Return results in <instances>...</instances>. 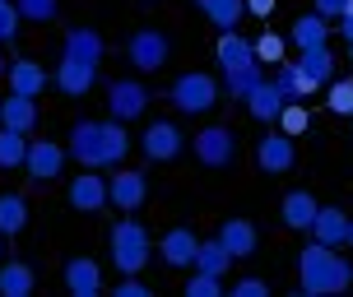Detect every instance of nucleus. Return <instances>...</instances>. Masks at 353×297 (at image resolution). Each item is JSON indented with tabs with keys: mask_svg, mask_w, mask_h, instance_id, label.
Wrapping results in <instances>:
<instances>
[{
	"mask_svg": "<svg viewBox=\"0 0 353 297\" xmlns=\"http://www.w3.org/2000/svg\"><path fill=\"white\" fill-rule=\"evenodd\" d=\"M65 154L79 163V167H121V158L130 154V135H125V121H74L70 144Z\"/></svg>",
	"mask_w": 353,
	"mask_h": 297,
	"instance_id": "nucleus-1",
	"label": "nucleus"
},
{
	"mask_svg": "<svg viewBox=\"0 0 353 297\" xmlns=\"http://www.w3.org/2000/svg\"><path fill=\"white\" fill-rule=\"evenodd\" d=\"M298 279L307 297H335L353 288V265H349V256H339V246L312 242L298 256Z\"/></svg>",
	"mask_w": 353,
	"mask_h": 297,
	"instance_id": "nucleus-2",
	"label": "nucleus"
},
{
	"mask_svg": "<svg viewBox=\"0 0 353 297\" xmlns=\"http://www.w3.org/2000/svg\"><path fill=\"white\" fill-rule=\"evenodd\" d=\"M149 251H154V242H149L144 223L121 218V223L112 227V265H117V274H140L144 265H149Z\"/></svg>",
	"mask_w": 353,
	"mask_h": 297,
	"instance_id": "nucleus-3",
	"label": "nucleus"
},
{
	"mask_svg": "<svg viewBox=\"0 0 353 297\" xmlns=\"http://www.w3.org/2000/svg\"><path fill=\"white\" fill-rule=\"evenodd\" d=\"M172 107L181 112V116H205V112H214L219 107V79L205 70H186L181 79L172 84Z\"/></svg>",
	"mask_w": 353,
	"mask_h": 297,
	"instance_id": "nucleus-4",
	"label": "nucleus"
},
{
	"mask_svg": "<svg viewBox=\"0 0 353 297\" xmlns=\"http://www.w3.org/2000/svg\"><path fill=\"white\" fill-rule=\"evenodd\" d=\"M288 65H293V79H298V98H312L316 88H325L335 79V52H330V42L298 52V61H288Z\"/></svg>",
	"mask_w": 353,
	"mask_h": 297,
	"instance_id": "nucleus-5",
	"label": "nucleus"
},
{
	"mask_svg": "<svg viewBox=\"0 0 353 297\" xmlns=\"http://www.w3.org/2000/svg\"><path fill=\"white\" fill-rule=\"evenodd\" d=\"M168 56H172V42H168V33H159V28H135L130 42H125V61L140 74H159L163 65H168Z\"/></svg>",
	"mask_w": 353,
	"mask_h": 297,
	"instance_id": "nucleus-6",
	"label": "nucleus"
},
{
	"mask_svg": "<svg viewBox=\"0 0 353 297\" xmlns=\"http://www.w3.org/2000/svg\"><path fill=\"white\" fill-rule=\"evenodd\" d=\"M195 163H205V167H228L232 158H237V135H232V125H205V130H195Z\"/></svg>",
	"mask_w": 353,
	"mask_h": 297,
	"instance_id": "nucleus-7",
	"label": "nucleus"
},
{
	"mask_svg": "<svg viewBox=\"0 0 353 297\" xmlns=\"http://www.w3.org/2000/svg\"><path fill=\"white\" fill-rule=\"evenodd\" d=\"M144 107H149V88L140 79H112L107 84V112L117 121H135V116H144Z\"/></svg>",
	"mask_w": 353,
	"mask_h": 297,
	"instance_id": "nucleus-8",
	"label": "nucleus"
},
{
	"mask_svg": "<svg viewBox=\"0 0 353 297\" xmlns=\"http://www.w3.org/2000/svg\"><path fill=\"white\" fill-rule=\"evenodd\" d=\"M65 144L56 140H33L28 144V154H23V172L33 176V181H56L61 176V167H65Z\"/></svg>",
	"mask_w": 353,
	"mask_h": 297,
	"instance_id": "nucleus-9",
	"label": "nucleus"
},
{
	"mask_svg": "<svg viewBox=\"0 0 353 297\" xmlns=\"http://www.w3.org/2000/svg\"><path fill=\"white\" fill-rule=\"evenodd\" d=\"M144 195H149V181H144V172H130V167H121V172L107 176V205H117L121 214H135L144 205Z\"/></svg>",
	"mask_w": 353,
	"mask_h": 297,
	"instance_id": "nucleus-10",
	"label": "nucleus"
},
{
	"mask_svg": "<svg viewBox=\"0 0 353 297\" xmlns=\"http://www.w3.org/2000/svg\"><path fill=\"white\" fill-rule=\"evenodd\" d=\"M65 200H70V209H84V214L107 209V176H98V167H84V172L70 181Z\"/></svg>",
	"mask_w": 353,
	"mask_h": 297,
	"instance_id": "nucleus-11",
	"label": "nucleus"
},
{
	"mask_svg": "<svg viewBox=\"0 0 353 297\" xmlns=\"http://www.w3.org/2000/svg\"><path fill=\"white\" fill-rule=\"evenodd\" d=\"M256 163H261V172H293V163H298V149L293 140L283 135V130H270L265 140H256Z\"/></svg>",
	"mask_w": 353,
	"mask_h": 297,
	"instance_id": "nucleus-12",
	"label": "nucleus"
},
{
	"mask_svg": "<svg viewBox=\"0 0 353 297\" xmlns=\"http://www.w3.org/2000/svg\"><path fill=\"white\" fill-rule=\"evenodd\" d=\"M140 144H144V158H149V163H172L186 140H181V130H176L172 121H149Z\"/></svg>",
	"mask_w": 353,
	"mask_h": 297,
	"instance_id": "nucleus-13",
	"label": "nucleus"
},
{
	"mask_svg": "<svg viewBox=\"0 0 353 297\" xmlns=\"http://www.w3.org/2000/svg\"><path fill=\"white\" fill-rule=\"evenodd\" d=\"M349 223H353V218H349L344 209H335V205H321L307 232H312V242H321V246H339V251H344V246H349Z\"/></svg>",
	"mask_w": 353,
	"mask_h": 297,
	"instance_id": "nucleus-14",
	"label": "nucleus"
},
{
	"mask_svg": "<svg viewBox=\"0 0 353 297\" xmlns=\"http://www.w3.org/2000/svg\"><path fill=\"white\" fill-rule=\"evenodd\" d=\"M93 79H98V65H84V61H70V56H61V65L52 70V84L65 98H84L93 88Z\"/></svg>",
	"mask_w": 353,
	"mask_h": 297,
	"instance_id": "nucleus-15",
	"label": "nucleus"
},
{
	"mask_svg": "<svg viewBox=\"0 0 353 297\" xmlns=\"http://www.w3.org/2000/svg\"><path fill=\"white\" fill-rule=\"evenodd\" d=\"M65 293H74V297H98L103 293V269H98V260H88V256L65 260Z\"/></svg>",
	"mask_w": 353,
	"mask_h": 297,
	"instance_id": "nucleus-16",
	"label": "nucleus"
},
{
	"mask_svg": "<svg viewBox=\"0 0 353 297\" xmlns=\"http://www.w3.org/2000/svg\"><path fill=\"white\" fill-rule=\"evenodd\" d=\"M61 56H70V61H84V65H103V56H107V42L98 28H70L65 33V52Z\"/></svg>",
	"mask_w": 353,
	"mask_h": 297,
	"instance_id": "nucleus-17",
	"label": "nucleus"
},
{
	"mask_svg": "<svg viewBox=\"0 0 353 297\" xmlns=\"http://www.w3.org/2000/svg\"><path fill=\"white\" fill-rule=\"evenodd\" d=\"M5 79H10V93H23V98H37L47 88V70L37 65L33 56H19L5 65Z\"/></svg>",
	"mask_w": 353,
	"mask_h": 297,
	"instance_id": "nucleus-18",
	"label": "nucleus"
},
{
	"mask_svg": "<svg viewBox=\"0 0 353 297\" xmlns=\"http://www.w3.org/2000/svg\"><path fill=\"white\" fill-rule=\"evenodd\" d=\"M219 242H223V251H228L232 260H247V256H256V227L247 223V218H223L219 223Z\"/></svg>",
	"mask_w": 353,
	"mask_h": 297,
	"instance_id": "nucleus-19",
	"label": "nucleus"
},
{
	"mask_svg": "<svg viewBox=\"0 0 353 297\" xmlns=\"http://www.w3.org/2000/svg\"><path fill=\"white\" fill-rule=\"evenodd\" d=\"M195 246H200V237H195L191 227H172V232H163L159 256L172 265V269H186V265L195 260Z\"/></svg>",
	"mask_w": 353,
	"mask_h": 297,
	"instance_id": "nucleus-20",
	"label": "nucleus"
},
{
	"mask_svg": "<svg viewBox=\"0 0 353 297\" xmlns=\"http://www.w3.org/2000/svg\"><path fill=\"white\" fill-rule=\"evenodd\" d=\"M214 56H219V70H242V65H251V61H256L251 42L237 33V28L219 33V47H214Z\"/></svg>",
	"mask_w": 353,
	"mask_h": 297,
	"instance_id": "nucleus-21",
	"label": "nucleus"
},
{
	"mask_svg": "<svg viewBox=\"0 0 353 297\" xmlns=\"http://www.w3.org/2000/svg\"><path fill=\"white\" fill-rule=\"evenodd\" d=\"M288 37H293V47H298V52H307V47H325V42H330V23L312 10V14H298V19H293Z\"/></svg>",
	"mask_w": 353,
	"mask_h": 297,
	"instance_id": "nucleus-22",
	"label": "nucleus"
},
{
	"mask_svg": "<svg viewBox=\"0 0 353 297\" xmlns=\"http://www.w3.org/2000/svg\"><path fill=\"white\" fill-rule=\"evenodd\" d=\"M242 103H247V112L256 116V121H270V125H274V116H279V107H283V93L274 88V79H261V84L251 88Z\"/></svg>",
	"mask_w": 353,
	"mask_h": 297,
	"instance_id": "nucleus-23",
	"label": "nucleus"
},
{
	"mask_svg": "<svg viewBox=\"0 0 353 297\" xmlns=\"http://www.w3.org/2000/svg\"><path fill=\"white\" fill-rule=\"evenodd\" d=\"M316 209H321V205H316V195H312V191H288V195H283V205H279L283 223L298 227V232H307V227H312Z\"/></svg>",
	"mask_w": 353,
	"mask_h": 297,
	"instance_id": "nucleus-24",
	"label": "nucleus"
},
{
	"mask_svg": "<svg viewBox=\"0 0 353 297\" xmlns=\"http://www.w3.org/2000/svg\"><path fill=\"white\" fill-rule=\"evenodd\" d=\"M0 125H10V130H33L37 125V107L33 98H23V93H10V98H0Z\"/></svg>",
	"mask_w": 353,
	"mask_h": 297,
	"instance_id": "nucleus-25",
	"label": "nucleus"
},
{
	"mask_svg": "<svg viewBox=\"0 0 353 297\" xmlns=\"http://www.w3.org/2000/svg\"><path fill=\"white\" fill-rule=\"evenodd\" d=\"M28 227V200L19 191H0V237H19Z\"/></svg>",
	"mask_w": 353,
	"mask_h": 297,
	"instance_id": "nucleus-26",
	"label": "nucleus"
},
{
	"mask_svg": "<svg viewBox=\"0 0 353 297\" xmlns=\"http://www.w3.org/2000/svg\"><path fill=\"white\" fill-rule=\"evenodd\" d=\"M191 265L200 269V274H219V279H223V274L232 269V256L223 251V242H219V237H210V242L195 246V260Z\"/></svg>",
	"mask_w": 353,
	"mask_h": 297,
	"instance_id": "nucleus-27",
	"label": "nucleus"
},
{
	"mask_svg": "<svg viewBox=\"0 0 353 297\" xmlns=\"http://www.w3.org/2000/svg\"><path fill=\"white\" fill-rule=\"evenodd\" d=\"M200 5V14L210 19L219 33H228V28H237V19L247 14V5L242 0H195Z\"/></svg>",
	"mask_w": 353,
	"mask_h": 297,
	"instance_id": "nucleus-28",
	"label": "nucleus"
},
{
	"mask_svg": "<svg viewBox=\"0 0 353 297\" xmlns=\"http://www.w3.org/2000/svg\"><path fill=\"white\" fill-rule=\"evenodd\" d=\"M261 79H265V65H261V61H251V65H242V70H223V88H219V93H228V98L242 103Z\"/></svg>",
	"mask_w": 353,
	"mask_h": 297,
	"instance_id": "nucleus-29",
	"label": "nucleus"
},
{
	"mask_svg": "<svg viewBox=\"0 0 353 297\" xmlns=\"http://www.w3.org/2000/svg\"><path fill=\"white\" fill-rule=\"evenodd\" d=\"M33 269H28V265L23 260H10V265H0V293L5 297H28L33 293Z\"/></svg>",
	"mask_w": 353,
	"mask_h": 297,
	"instance_id": "nucleus-30",
	"label": "nucleus"
},
{
	"mask_svg": "<svg viewBox=\"0 0 353 297\" xmlns=\"http://www.w3.org/2000/svg\"><path fill=\"white\" fill-rule=\"evenodd\" d=\"M274 125H279L288 140L307 135V130H312V112H307V98H298V103H283V107H279V116H274Z\"/></svg>",
	"mask_w": 353,
	"mask_h": 297,
	"instance_id": "nucleus-31",
	"label": "nucleus"
},
{
	"mask_svg": "<svg viewBox=\"0 0 353 297\" xmlns=\"http://www.w3.org/2000/svg\"><path fill=\"white\" fill-rule=\"evenodd\" d=\"M23 154H28V135L23 130H10V125H0V167H23Z\"/></svg>",
	"mask_w": 353,
	"mask_h": 297,
	"instance_id": "nucleus-32",
	"label": "nucleus"
},
{
	"mask_svg": "<svg viewBox=\"0 0 353 297\" xmlns=\"http://www.w3.org/2000/svg\"><path fill=\"white\" fill-rule=\"evenodd\" d=\"M251 52H256V61H261V65H270V70H274V65L283 61V52H288V42H283L279 33H261L256 42H251Z\"/></svg>",
	"mask_w": 353,
	"mask_h": 297,
	"instance_id": "nucleus-33",
	"label": "nucleus"
},
{
	"mask_svg": "<svg viewBox=\"0 0 353 297\" xmlns=\"http://www.w3.org/2000/svg\"><path fill=\"white\" fill-rule=\"evenodd\" d=\"M330 98H325V107L335 112V116H353V79H330Z\"/></svg>",
	"mask_w": 353,
	"mask_h": 297,
	"instance_id": "nucleus-34",
	"label": "nucleus"
},
{
	"mask_svg": "<svg viewBox=\"0 0 353 297\" xmlns=\"http://www.w3.org/2000/svg\"><path fill=\"white\" fill-rule=\"evenodd\" d=\"M19 19H33V23H52L56 19V0H14Z\"/></svg>",
	"mask_w": 353,
	"mask_h": 297,
	"instance_id": "nucleus-35",
	"label": "nucleus"
},
{
	"mask_svg": "<svg viewBox=\"0 0 353 297\" xmlns=\"http://www.w3.org/2000/svg\"><path fill=\"white\" fill-rule=\"evenodd\" d=\"M219 293H223V279L219 274H200L195 269L191 283H186V297H219Z\"/></svg>",
	"mask_w": 353,
	"mask_h": 297,
	"instance_id": "nucleus-36",
	"label": "nucleus"
},
{
	"mask_svg": "<svg viewBox=\"0 0 353 297\" xmlns=\"http://www.w3.org/2000/svg\"><path fill=\"white\" fill-rule=\"evenodd\" d=\"M19 10H14V0H0V42H14L19 37Z\"/></svg>",
	"mask_w": 353,
	"mask_h": 297,
	"instance_id": "nucleus-37",
	"label": "nucleus"
},
{
	"mask_svg": "<svg viewBox=\"0 0 353 297\" xmlns=\"http://www.w3.org/2000/svg\"><path fill=\"white\" fill-rule=\"evenodd\" d=\"M154 288L140 279V274H121V283H117V297H149Z\"/></svg>",
	"mask_w": 353,
	"mask_h": 297,
	"instance_id": "nucleus-38",
	"label": "nucleus"
},
{
	"mask_svg": "<svg viewBox=\"0 0 353 297\" xmlns=\"http://www.w3.org/2000/svg\"><path fill=\"white\" fill-rule=\"evenodd\" d=\"M270 288H265V279H237L232 283V297H265Z\"/></svg>",
	"mask_w": 353,
	"mask_h": 297,
	"instance_id": "nucleus-39",
	"label": "nucleus"
},
{
	"mask_svg": "<svg viewBox=\"0 0 353 297\" xmlns=\"http://www.w3.org/2000/svg\"><path fill=\"white\" fill-rule=\"evenodd\" d=\"M242 5H247V14H256V19H270L279 0H242Z\"/></svg>",
	"mask_w": 353,
	"mask_h": 297,
	"instance_id": "nucleus-40",
	"label": "nucleus"
},
{
	"mask_svg": "<svg viewBox=\"0 0 353 297\" xmlns=\"http://www.w3.org/2000/svg\"><path fill=\"white\" fill-rule=\"evenodd\" d=\"M312 5H316L321 19H339V14H344V0H312Z\"/></svg>",
	"mask_w": 353,
	"mask_h": 297,
	"instance_id": "nucleus-41",
	"label": "nucleus"
},
{
	"mask_svg": "<svg viewBox=\"0 0 353 297\" xmlns=\"http://www.w3.org/2000/svg\"><path fill=\"white\" fill-rule=\"evenodd\" d=\"M344 42H353V14H339V28H335Z\"/></svg>",
	"mask_w": 353,
	"mask_h": 297,
	"instance_id": "nucleus-42",
	"label": "nucleus"
},
{
	"mask_svg": "<svg viewBox=\"0 0 353 297\" xmlns=\"http://www.w3.org/2000/svg\"><path fill=\"white\" fill-rule=\"evenodd\" d=\"M344 14H353V0H344Z\"/></svg>",
	"mask_w": 353,
	"mask_h": 297,
	"instance_id": "nucleus-43",
	"label": "nucleus"
},
{
	"mask_svg": "<svg viewBox=\"0 0 353 297\" xmlns=\"http://www.w3.org/2000/svg\"><path fill=\"white\" fill-rule=\"evenodd\" d=\"M0 79H5V56H0Z\"/></svg>",
	"mask_w": 353,
	"mask_h": 297,
	"instance_id": "nucleus-44",
	"label": "nucleus"
},
{
	"mask_svg": "<svg viewBox=\"0 0 353 297\" xmlns=\"http://www.w3.org/2000/svg\"><path fill=\"white\" fill-rule=\"evenodd\" d=\"M349 61H353V42H349Z\"/></svg>",
	"mask_w": 353,
	"mask_h": 297,
	"instance_id": "nucleus-45",
	"label": "nucleus"
}]
</instances>
